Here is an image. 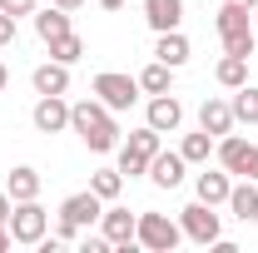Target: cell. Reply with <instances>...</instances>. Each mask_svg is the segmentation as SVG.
Instances as JSON below:
<instances>
[{
    "label": "cell",
    "mask_w": 258,
    "mask_h": 253,
    "mask_svg": "<svg viewBox=\"0 0 258 253\" xmlns=\"http://www.w3.org/2000/svg\"><path fill=\"white\" fill-rule=\"evenodd\" d=\"M228 104H233V124H258V85H253V80L238 85Z\"/></svg>",
    "instance_id": "cb8c5ba5"
},
{
    "label": "cell",
    "mask_w": 258,
    "mask_h": 253,
    "mask_svg": "<svg viewBox=\"0 0 258 253\" xmlns=\"http://www.w3.org/2000/svg\"><path fill=\"white\" fill-rule=\"evenodd\" d=\"M30 85H35V95H70V65H60V60L35 65Z\"/></svg>",
    "instance_id": "2e32d148"
},
{
    "label": "cell",
    "mask_w": 258,
    "mask_h": 253,
    "mask_svg": "<svg viewBox=\"0 0 258 253\" xmlns=\"http://www.w3.org/2000/svg\"><path fill=\"white\" fill-rule=\"evenodd\" d=\"M0 10L20 20V15H35V10H40V0H0Z\"/></svg>",
    "instance_id": "f546056e"
},
{
    "label": "cell",
    "mask_w": 258,
    "mask_h": 253,
    "mask_svg": "<svg viewBox=\"0 0 258 253\" xmlns=\"http://www.w3.org/2000/svg\"><path fill=\"white\" fill-rule=\"evenodd\" d=\"M194 55V45H189V35L184 30H164L159 40H154V60H164L169 70H184Z\"/></svg>",
    "instance_id": "5bb4252c"
},
{
    "label": "cell",
    "mask_w": 258,
    "mask_h": 253,
    "mask_svg": "<svg viewBox=\"0 0 258 253\" xmlns=\"http://www.w3.org/2000/svg\"><path fill=\"white\" fill-rule=\"evenodd\" d=\"M99 214H104V199H99L95 189H80V194H70L60 209H55V238L60 243H75L85 228H95Z\"/></svg>",
    "instance_id": "7a4b0ae2"
},
{
    "label": "cell",
    "mask_w": 258,
    "mask_h": 253,
    "mask_svg": "<svg viewBox=\"0 0 258 253\" xmlns=\"http://www.w3.org/2000/svg\"><path fill=\"white\" fill-rule=\"evenodd\" d=\"M45 233H50V209H45L40 199H20V204L10 209V238L25 243V248H35Z\"/></svg>",
    "instance_id": "52a82bcc"
},
{
    "label": "cell",
    "mask_w": 258,
    "mask_h": 253,
    "mask_svg": "<svg viewBox=\"0 0 258 253\" xmlns=\"http://www.w3.org/2000/svg\"><path fill=\"white\" fill-rule=\"evenodd\" d=\"M159 149H164V134L154 124H139L129 139H119V149H114V154H119V174H124V179L149 174V159L159 154Z\"/></svg>",
    "instance_id": "3957f363"
},
{
    "label": "cell",
    "mask_w": 258,
    "mask_h": 253,
    "mask_svg": "<svg viewBox=\"0 0 258 253\" xmlns=\"http://www.w3.org/2000/svg\"><path fill=\"white\" fill-rule=\"evenodd\" d=\"M15 40H20V20H15V15H5V10H0V50H10V45H15Z\"/></svg>",
    "instance_id": "f1b7e54d"
},
{
    "label": "cell",
    "mask_w": 258,
    "mask_h": 253,
    "mask_svg": "<svg viewBox=\"0 0 258 253\" xmlns=\"http://www.w3.org/2000/svg\"><path fill=\"white\" fill-rule=\"evenodd\" d=\"M80 248H85V253H109V248H114V243H109V238H104V233H90V238H85V243H80Z\"/></svg>",
    "instance_id": "4dcf8cb0"
},
{
    "label": "cell",
    "mask_w": 258,
    "mask_h": 253,
    "mask_svg": "<svg viewBox=\"0 0 258 253\" xmlns=\"http://www.w3.org/2000/svg\"><path fill=\"white\" fill-rule=\"evenodd\" d=\"M5 85H10V70H5V60H0V95H5Z\"/></svg>",
    "instance_id": "8d00e7d4"
},
{
    "label": "cell",
    "mask_w": 258,
    "mask_h": 253,
    "mask_svg": "<svg viewBox=\"0 0 258 253\" xmlns=\"http://www.w3.org/2000/svg\"><path fill=\"white\" fill-rule=\"evenodd\" d=\"M184 174H189V159L179 154V149H159V154L149 159V174H144V179H149L154 189H179Z\"/></svg>",
    "instance_id": "9c48e42d"
},
{
    "label": "cell",
    "mask_w": 258,
    "mask_h": 253,
    "mask_svg": "<svg viewBox=\"0 0 258 253\" xmlns=\"http://www.w3.org/2000/svg\"><path fill=\"white\" fill-rule=\"evenodd\" d=\"M134 243H139L144 253H174L179 243H184V228H179V219H169V214L144 209L139 223H134Z\"/></svg>",
    "instance_id": "277c9868"
},
{
    "label": "cell",
    "mask_w": 258,
    "mask_h": 253,
    "mask_svg": "<svg viewBox=\"0 0 258 253\" xmlns=\"http://www.w3.org/2000/svg\"><path fill=\"white\" fill-rule=\"evenodd\" d=\"M35 35L50 45V40H60V35H70L75 25H70V10H60V5H45V10H35Z\"/></svg>",
    "instance_id": "d6986e66"
},
{
    "label": "cell",
    "mask_w": 258,
    "mask_h": 253,
    "mask_svg": "<svg viewBox=\"0 0 258 253\" xmlns=\"http://www.w3.org/2000/svg\"><path fill=\"white\" fill-rule=\"evenodd\" d=\"M10 243H15V238H10V223H0V253L10 248Z\"/></svg>",
    "instance_id": "836d02e7"
},
{
    "label": "cell",
    "mask_w": 258,
    "mask_h": 253,
    "mask_svg": "<svg viewBox=\"0 0 258 253\" xmlns=\"http://www.w3.org/2000/svg\"><path fill=\"white\" fill-rule=\"evenodd\" d=\"M253 228H258V214H253Z\"/></svg>",
    "instance_id": "ab89813d"
},
{
    "label": "cell",
    "mask_w": 258,
    "mask_h": 253,
    "mask_svg": "<svg viewBox=\"0 0 258 253\" xmlns=\"http://www.w3.org/2000/svg\"><path fill=\"white\" fill-rule=\"evenodd\" d=\"M134 223H139V214H129V209H119V204H104L99 233H104L114 248H124V243H134Z\"/></svg>",
    "instance_id": "7c38bea8"
},
{
    "label": "cell",
    "mask_w": 258,
    "mask_h": 253,
    "mask_svg": "<svg viewBox=\"0 0 258 253\" xmlns=\"http://www.w3.org/2000/svg\"><path fill=\"white\" fill-rule=\"evenodd\" d=\"M174 75H179V70H169L164 60H149L139 70V90H144V95H169V90H174Z\"/></svg>",
    "instance_id": "44dd1931"
},
{
    "label": "cell",
    "mask_w": 258,
    "mask_h": 253,
    "mask_svg": "<svg viewBox=\"0 0 258 253\" xmlns=\"http://www.w3.org/2000/svg\"><path fill=\"white\" fill-rule=\"evenodd\" d=\"M233 219H243V223H253V214H258V184L253 179H238L233 189H228V204H224Z\"/></svg>",
    "instance_id": "ffe728a7"
},
{
    "label": "cell",
    "mask_w": 258,
    "mask_h": 253,
    "mask_svg": "<svg viewBox=\"0 0 258 253\" xmlns=\"http://www.w3.org/2000/svg\"><path fill=\"white\" fill-rule=\"evenodd\" d=\"M40 189H45V179H40L35 164H15L10 179H5V194H10L15 204H20V199H40Z\"/></svg>",
    "instance_id": "ac0fdd59"
},
{
    "label": "cell",
    "mask_w": 258,
    "mask_h": 253,
    "mask_svg": "<svg viewBox=\"0 0 258 253\" xmlns=\"http://www.w3.org/2000/svg\"><path fill=\"white\" fill-rule=\"evenodd\" d=\"M214 144H219V139H214L209 129H194V134L179 139V154L189 159V169H194V164H209V159H214Z\"/></svg>",
    "instance_id": "7402d4cb"
},
{
    "label": "cell",
    "mask_w": 258,
    "mask_h": 253,
    "mask_svg": "<svg viewBox=\"0 0 258 253\" xmlns=\"http://www.w3.org/2000/svg\"><path fill=\"white\" fill-rule=\"evenodd\" d=\"M144 20H149L154 35L179 30V25H184V0H144Z\"/></svg>",
    "instance_id": "9a60e30c"
},
{
    "label": "cell",
    "mask_w": 258,
    "mask_h": 253,
    "mask_svg": "<svg viewBox=\"0 0 258 253\" xmlns=\"http://www.w3.org/2000/svg\"><path fill=\"white\" fill-rule=\"evenodd\" d=\"M228 189H233V174H228L224 164H219V169L204 164V174H194V199H204V204H214V209L228 204Z\"/></svg>",
    "instance_id": "8fae6325"
},
{
    "label": "cell",
    "mask_w": 258,
    "mask_h": 253,
    "mask_svg": "<svg viewBox=\"0 0 258 253\" xmlns=\"http://www.w3.org/2000/svg\"><path fill=\"white\" fill-rule=\"evenodd\" d=\"M30 124L40 129V134H64L70 129V99L64 95H40L30 109Z\"/></svg>",
    "instance_id": "ba28073f"
},
{
    "label": "cell",
    "mask_w": 258,
    "mask_h": 253,
    "mask_svg": "<svg viewBox=\"0 0 258 253\" xmlns=\"http://www.w3.org/2000/svg\"><path fill=\"white\" fill-rule=\"evenodd\" d=\"M228 5H243V10H258V0H228Z\"/></svg>",
    "instance_id": "74e56055"
},
{
    "label": "cell",
    "mask_w": 258,
    "mask_h": 253,
    "mask_svg": "<svg viewBox=\"0 0 258 253\" xmlns=\"http://www.w3.org/2000/svg\"><path fill=\"white\" fill-rule=\"evenodd\" d=\"M10 209H15V199H10V194L0 189V223H10Z\"/></svg>",
    "instance_id": "d6a6232c"
},
{
    "label": "cell",
    "mask_w": 258,
    "mask_h": 253,
    "mask_svg": "<svg viewBox=\"0 0 258 253\" xmlns=\"http://www.w3.org/2000/svg\"><path fill=\"white\" fill-rule=\"evenodd\" d=\"M90 189H95L104 204H114V199L124 194V174H119V164H114V169H95V174H90Z\"/></svg>",
    "instance_id": "4316f807"
},
{
    "label": "cell",
    "mask_w": 258,
    "mask_h": 253,
    "mask_svg": "<svg viewBox=\"0 0 258 253\" xmlns=\"http://www.w3.org/2000/svg\"><path fill=\"white\" fill-rule=\"evenodd\" d=\"M253 30H258V10H253Z\"/></svg>",
    "instance_id": "f35d334b"
},
{
    "label": "cell",
    "mask_w": 258,
    "mask_h": 253,
    "mask_svg": "<svg viewBox=\"0 0 258 253\" xmlns=\"http://www.w3.org/2000/svg\"><path fill=\"white\" fill-rule=\"evenodd\" d=\"M214 80H219L224 90H238V85H248V60H243V55H224V60L214 65Z\"/></svg>",
    "instance_id": "d4e9b609"
},
{
    "label": "cell",
    "mask_w": 258,
    "mask_h": 253,
    "mask_svg": "<svg viewBox=\"0 0 258 253\" xmlns=\"http://www.w3.org/2000/svg\"><path fill=\"white\" fill-rule=\"evenodd\" d=\"M70 134H80L90 154H114V149H119V119H114V109L99 104L95 95L80 99V104H70Z\"/></svg>",
    "instance_id": "6da1fadb"
},
{
    "label": "cell",
    "mask_w": 258,
    "mask_h": 253,
    "mask_svg": "<svg viewBox=\"0 0 258 253\" xmlns=\"http://www.w3.org/2000/svg\"><path fill=\"white\" fill-rule=\"evenodd\" d=\"M238 179H253V184H258V144L248 149V164H243V174H238Z\"/></svg>",
    "instance_id": "1f68e13d"
},
{
    "label": "cell",
    "mask_w": 258,
    "mask_h": 253,
    "mask_svg": "<svg viewBox=\"0 0 258 253\" xmlns=\"http://www.w3.org/2000/svg\"><path fill=\"white\" fill-rule=\"evenodd\" d=\"M144 124H154L159 134H174V129L184 124V104H179V95L169 90V95H149L144 99Z\"/></svg>",
    "instance_id": "30bf717a"
},
{
    "label": "cell",
    "mask_w": 258,
    "mask_h": 253,
    "mask_svg": "<svg viewBox=\"0 0 258 253\" xmlns=\"http://www.w3.org/2000/svg\"><path fill=\"white\" fill-rule=\"evenodd\" d=\"M199 129H209L214 139H224L228 129H233V104L219 99V95H209L204 104H199Z\"/></svg>",
    "instance_id": "4fadbf2b"
},
{
    "label": "cell",
    "mask_w": 258,
    "mask_h": 253,
    "mask_svg": "<svg viewBox=\"0 0 258 253\" xmlns=\"http://www.w3.org/2000/svg\"><path fill=\"white\" fill-rule=\"evenodd\" d=\"M50 5H60V10H70V15H75V10H80L85 0H50Z\"/></svg>",
    "instance_id": "e575fe53"
},
{
    "label": "cell",
    "mask_w": 258,
    "mask_h": 253,
    "mask_svg": "<svg viewBox=\"0 0 258 253\" xmlns=\"http://www.w3.org/2000/svg\"><path fill=\"white\" fill-rule=\"evenodd\" d=\"M90 95L99 99V104H109L114 114L119 109H129V104H139V75H119V70H99L95 75V85H90Z\"/></svg>",
    "instance_id": "8992f818"
},
{
    "label": "cell",
    "mask_w": 258,
    "mask_h": 253,
    "mask_svg": "<svg viewBox=\"0 0 258 253\" xmlns=\"http://www.w3.org/2000/svg\"><path fill=\"white\" fill-rule=\"evenodd\" d=\"M253 60H258V55H253Z\"/></svg>",
    "instance_id": "60d3db41"
},
{
    "label": "cell",
    "mask_w": 258,
    "mask_h": 253,
    "mask_svg": "<svg viewBox=\"0 0 258 253\" xmlns=\"http://www.w3.org/2000/svg\"><path fill=\"white\" fill-rule=\"evenodd\" d=\"M95 5H104V10H124V0H95Z\"/></svg>",
    "instance_id": "d590c367"
},
{
    "label": "cell",
    "mask_w": 258,
    "mask_h": 253,
    "mask_svg": "<svg viewBox=\"0 0 258 253\" xmlns=\"http://www.w3.org/2000/svg\"><path fill=\"white\" fill-rule=\"evenodd\" d=\"M214 30L219 35H238V30H253V10H243V5H219V15H214Z\"/></svg>",
    "instance_id": "603a6c76"
},
{
    "label": "cell",
    "mask_w": 258,
    "mask_h": 253,
    "mask_svg": "<svg viewBox=\"0 0 258 253\" xmlns=\"http://www.w3.org/2000/svg\"><path fill=\"white\" fill-rule=\"evenodd\" d=\"M179 228H184V238L199 243V248H214L219 238H224V214H214V204H204V199H194L179 209Z\"/></svg>",
    "instance_id": "5b68a950"
},
{
    "label": "cell",
    "mask_w": 258,
    "mask_h": 253,
    "mask_svg": "<svg viewBox=\"0 0 258 253\" xmlns=\"http://www.w3.org/2000/svg\"><path fill=\"white\" fill-rule=\"evenodd\" d=\"M45 50H50V60L70 65V70H75V65L85 60V40H80V35H75V30H70V35H60V40H50Z\"/></svg>",
    "instance_id": "484cf974"
},
{
    "label": "cell",
    "mask_w": 258,
    "mask_h": 253,
    "mask_svg": "<svg viewBox=\"0 0 258 253\" xmlns=\"http://www.w3.org/2000/svg\"><path fill=\"white\" fill-rule=\"evenodd\" d=\"M224 40V55H243V60H253L258 55V30H238V35H219Z\"/></svg>",
    "instance_id": "83f0119b"
},
{
    "label": "cell",
    "mask_w": 258,
    "mask_h": 253,
    "mask_svg": "<svg viewBox=\"0 0 258 253\" xmlns=\"http://www.w3.org/2000/svg\"><path fill=\"white\" fill-rule=\"evenodd\" d=\"M248 149H253V144H248V139H243V134H233V129H228L224 139H219V144H214V159H219V164H224L228 174H233V179H238V174H243V164H248Z\"/></svg>",
    "instance_id": "e0dca14e"
}]
</instances>
